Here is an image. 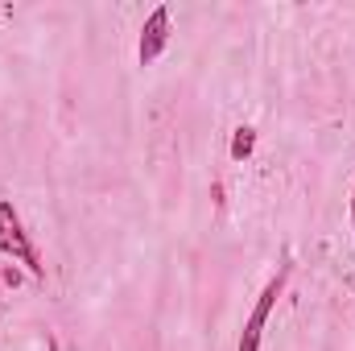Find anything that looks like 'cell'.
Here are the masks:
<instances>
[{"mask_svg": "<svg viewBox=\"0 0 355 351\" xmlns=\"http://www.w3.org/2000/svg\"><path fill=\"white\" fill-rule=\"evenodd\" d=\"M0 252L12 257V261H21L37 281L46 277V264L37 257V248H33V240H29V232H25V223H21V215H17L12 203H0Z\"/></svg>", "mask_w": 355, "mask_h": 351, "instance_id": "1", "label": "cell"}, {"mask_svg": "<svg viewBox=\"0 0 355 351\" xmlns=\"http://www.w3.org/2000/svg\"><path fill=\"white\" fill-rule=\"evenodd\" d=\"M285 277H289V261L277 268V277H268V285L261 289L257 306L248 310L244 331H240V351H261V335H265L268 314H272V306H277V298H281V289H285Z\"/></svg>", "mask_w": 355, "mask_h": 351, "instance_id": "2", "label": "cell"}, {"mask_svg": "<svg viewBox=\"0 0 355 351\" xmlns=\"http://www.w3.org/2000/svg\"><path fill=\"white\" fill-rule=\"evenodd\" d=\"M166 46H170V8H166V4H157V8H153V12L145 17V25H141V42H137V62H141V67L157 62Z\"/></svg>", "mask_w": 355, "mask_h": 351, "instance_id": "3", "label": "cell"}, {"mask_svg": "<svg viewBox=\"0 0 355 351\" xmlns=\"http://www.w3.org/2000/svg\"><path fill=\"white\" fill-rule=\"evenodd\" d=\"M252 149H257V128L240 124V128L232 132V162H248V157H252Z\"/></svg>", "mask_w": 355, "mask_h": 351, "instance_id": "4", "label": "cell"}, {"mask_svg": "<svg viewBox=\"0 0 355 351\" xmlns=\"http://www.w3.org/2000/svg\"><path fill=\"white\" fill-rule=\"evenodd\" d=\"M352 232H355V186H352Z\"/></svg>", "mask_w": 355, "mask_h": 351, "instance_id": "5", "label": "cell"}]
</instances>
